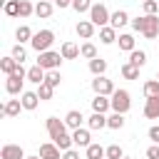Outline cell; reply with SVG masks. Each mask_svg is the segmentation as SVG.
Instances as JSON below:
<instances>
[{
    "mask_svg": "<svg viewBox=\"0 0 159 159\" xmlns=\"http://www.w3.org/2000/svg\"><path fill=\"white\" fill-rule=\"evenodd\" d=\"M60 55L65 57V60H77V57H82L80 55V45H75V42H62V47H60Z\"/></svg>",
    "mask_w": 159,
    "mask_h": 159,
    "instance_id": "cell-14",
    "label": "cell"
},
{
    "mask_svg": "<svg viewBox=\"0 0 159 159\" xmlns=\"http://www.w3.org/2000/svg\"><path fill=\"white\" fill-rule=\"evenodd\" d=\"M129 62L137 65V67H144V65H147V52H144V50H134V52H129Z\"/></svg>",
    "mask_w": 159,
    "mask_h": 159,
    "instance_id": "cell-33",
    "label": "cell"
},
{
    "mask_svg": "<svg viewBox=\"0 0 159 159\" xmlns=\"http://www.w3.org/2000/svg\"><path fill=\"white\" fill-rule=\"evenodd\" d=\"M157 80H159V72H157Z\"/></svg>",
    "mask_w": 159,
    "mask_h": 159,
    "instance_id": "cell-49",
    "label": "cell"
},
{
    "mask_svg": "<svg viewBox=\"0 0 159 159\" xmlns=\"http://www.w3.org/2000/svg\"><path fill=\"white\" fill-rule=\"evenodd\" d=\"M107 127H109V129H122V127H124V114L112 112V114L107 117Z\"/></svg>",
    "mask_w": 159,
    "mask_h": 159,
    "instance_id": "cell-32",
    "label": "cell"
},
{
    "mask_svg": "<svg viewBox=\"0 0 159 159\" xmlns=\"http://www.w3.org/2000/svg\"><path fill=\"white\" fill-rule=\"evenodd\" d=\"M37 94H40V99L45 102V99H52V94H55V87H50L47 82H42V84H37V89H35Z\"/></svg>",
    "mask_w": 159,
    "mask_h": 159,
    "instance_id": "cell-35",
    "label": "cell"
},
{
    "mask_svg": "<svg viewBox=\"0 0 159 159\" xmlns=\"http://www.w3.org/2000/svg\"><path fill=\"white\" fill-rule=\"evenodd\" d=\"M112 102V112H119V114H127L129 107H132V94L127 89H114V94L109 97Z\"/></svg>",
    "mask_w": 159,
    "mask_h": 159,
    "instance_id": "cell-4",
    "label": "cell"
},
{
    "mask_svg": "<svg viewBox=\"0 0 159 159\" xmlns=\"http://www.w3.org/2000/svg\"><path fill=\"white\" fill-rule=\"evenodd\" d=\"M47 2H55V0H47Z\"/></svg>",
    "mask_w": 159,
    "mask_h": 159,
    "instance_id": "cell-48",
    "label": "cell"
},
{
    "mask_svg": "<svg viewBox=\"0 0 159 159\" xmlns=\"http://www.w3.org/2000/svg\"><path fill=\"white\" fill-rule=\"evenodd\" d=\"M25 80H27V70H25L22 65H17V70H15L12 75H7V80H5V92H7L10 97L22 94V92H25V89H22Z\"/></svg>",
    "mask_w": 159,
    "mask_h": 159,
    "instance_id": "cell-2",
    "label": "cell"
},
{
    "mask_svg": "<svg viewBox=\"0 0 159 159\" xmlns=\"http://www.w3.org/2000/svg\"><path fill=\"white\" fill-rule=\"evenodd\" d=\"M144 117H147V119H159V97L147 99V104H144Z\"/></svg>",
    "mask_w": 159,
    "mask_h": 159,
    "instance_id": "cell-20",
    "label": "cell"
},
{
    "mask_svg": "<svg viewBox=\"0 0 159 159\" xmlns=\"http://www.w3.org/2000/svg\"><path fill=\"white\" fill-rule=\"evenodd\" d=\"M45 127H47V134H50L52 142H57L62 134H67V124H65V119H60V117H47Z\"/></svg>",
    "mask_w": 159,
    "mask_h": 159,
    "instance_id": "cell-7",
    "label": "cell"
},
{
    "mask_svg": "<svg viewBox=\"0 0 159 159\" xmlns=\"http://www.w3.org/2000/svg\"><path fill=\"white\" fill-rule=\"evenodd\" d=\"M127 22H132V20H129V15H127V10H114V12H112V17H109V25H112L114 30L124 27Z\"/></svg>",
    "mask_w": 159,
    "mask_h": 159,
    "instance_id": "cell-16",
    "label": "cell"
},
{
    "mask_svg": "<svg viewBox=\"0 0 159 159\" xmlns=\"http://www.w3.org/2000/svg\"><path fill=\"white\" fill-rule=\"evenodd\" d=\"M99 42H102V45H112V42H117V30H114L112 25L99 27Z\"/></svg>",
    "mask_w": 159,
    "mask_h": 159,
    "instance_id": "cell-19",
    "label": "cell"
},
{
    "mask_svg": "<svg viewBox=\"0 0 159 159\" xmlns=\"http://www.w3.org/2000/svg\"><path fill=\"white\" fill-rule=\"evenodd\" d=\"M72 142H75V147H89L92 144V137H89V129H84V127H80V129H75L72 132Z\"/></svg>",
    "mask_w": 159,
    "mask_h": 159,
    "instance_id": "cell-13",
    "label": "cell"
},
{
    "mask_svg": "<svg viewBox=\"0 0 159 159\" xmlns=\"http://www.w3.org/2000/svg\"><path fill=\"white\" fill-rule=\"evenodd\" d=\"M57 7H72V0H55Z\"/></svg>",
    "mask_w": 159,
    "mask_h": 159,
    "instance_id": "cell-45",
    "label": "cell"
},
{
    "mask_svg": "<svg viewBox=\"0 0 159 159\" xmlns=\"http://www.w3.org/2000/svg\"><path fill=\"white\" fill-rule=\"evenodd\" d=\"M84 157H87V159H107V149H104L102 144H89V147L84 149Z\"/></svg>",
    "mask_w": 159,
    "mask_h": 159,
    "instance_id": "cell-23",
    "label": "cell"
},
{
    "mask_svg": "<svg viewBox=\"0 0 159 159\" xmlns=\"http://www.w3.org/2000/svg\"><path fill=\"white\" fill-rule=\"evenodd\" d=\"M75 32H77V37H82V40H92V35H94V22H92V20H80L77 27H75Z\"/></svg>",
    "mask_w": 159,
    "mask_h": 159,
    "instance_id": "cell-12",
    "label": "cell"
},
{
    "mask_svg": "<svg viewBox=\"0 0 159 159\" xmlns=\"http://www.w3.org/2000/svg\"><path fill=\"white\" fill-rule=\"evenodd\" d=\"M109 17H112V12L107 10V5H102V2H94V5H92V10H89V20L94 22V27H104V25H109Z\"/></svg>",
    "mask_w": 159,
    "mask_h": 159,
    "instance_id": "cell-6",
    "label": "cell"
},
{
    "mask_svg": "<svg viewBox=\"0 0 159 159\" xmlns=\"http://www.w3.org/2000/svg\"><path fill=\"white\" fill-rule=\"evenodd\" d=\"M92 89H94V94H104V97H112L117 87H114V82H112V80H107V77L102 75V77H94V80H92Z\"/></svg>",
    "mask_w": 159,
    "mask_h": 159,
    "instance_id": "cell-8",
    "label": "cell"
},
{
    "mask_svg": "<svg viewBox=\"0 0 159 159\" xmlns=\"http://www.w3.org/2000/svg\"><path fill=\"white\" fill-rule=\"evenodd\" d=\"M132 30L144 35L147 40H157L159 37V15H139L132 20Z\"/></svg>",
    "mask_w": 159,
    "mask_h": 159,
    "instance_id": "cell-1",
    "label": "cell"
},
{
    "mask_svg": "<svg viewBox=\"0 0 159 159\" xmlns=\"http://www.w3.org/2000/svg\"><path fill=\"white\" fill-rule=\"evenodd\" d=\"M62 60H65V57H62L60 52H55V50H47V52H40V55H37V65H40L45 72H50V70H57Z\"/></svg>",
    "mask_w": 159,
    "mask_h": 159,
    "instance_id": "cell-5",
    "label": "cell"
},
{
    "mask_svg": "<svg viewBox=\"0 0 159 159\" xmlns=\"http://www.w3.org/2000/svg\"><path fill=\"white\" fill-rule=\"evenodd\" d=\"M119 72H122V77H124V80H139V67H137V65H132V62H124Z\"/></svg>",
    "mask_w": 159,
    "mask_h": 159,
    "instance_id": "cell-29",
    "label": "cell"
},
{
    "mask_svg": "<svg viewBox=\"0 0 159 159\" xmlns=\"http://www.w3.org/2000/svg\"><path fill=\"white\" fill-rule=\"evenodd\" d=\"M40 159H62V149L55 144V142H45L40 144Z\"/></svg>",
    "mask_w": 159,
    "mask_h": 159,
    "instance_id": "cell-10",
    "label": "cell"
},
{
    "mask_svg": "<svg viewBox=\"0 0 159 159\" xmlns=\"http://www.w3.org/2000/svg\"><path fill=\"white\" fill-rule=\"evenodd\" d=\"M20 109H22V102H20V99H7L0 112H2V117H17Z\"/></svg>",
    "mask_w": 159,
    "mask_h": 159,
    "instance_id": "cell-18",
    "label": "cell"
},
{
    "mask_svg": "<svg viewBox=\"0 0 159 159\" xmlns=\"http://www.w3.org/2000/svg\"><path fill=\"white\" fill-rule=\"evenodd\" d=\"M82 119H84V117H82V112H77V109H70V112L65 114V124H67V129H72V132L82 127Z\"/></svg>",
    "mask_w": 159,
    "mask_h": 159,
    "instance_id": "cell-15",
    "label": "cell"
},
{
    "mask_svg": "<svg viewBox=\"0 0 159 159\" xmlns=\"http://www.w3.org/2000/svg\"><path fill=\"white\" fill-rule=\"evenodd\" d=\"M144 97H147V99L159 97V80H147V82H144Z\"/></svg>",
    "mask_w": 159,
    "mask_h": 159,
    "instance_id": "cell-31",
    "label": "cell"
},
{
    "mask_svg": "<svg viewBox=\"0 0 159 159\" xmlns=\"http://www.w3.org/2000/svg\"><path fill=\"white\" fill-rule=\"evenodd\" d=\"M32 35H35V32H32L27 25H20V27L15 30V40H17L20 45H22V42H32Z\"/></svg>",
    "mask_w": 159,
    "mask_h": 159,
    "instance_id": "cell-28",
    "label": "cell"
},
{
    "mask_svg": "<svg viewBox=\"0 0 159 159\" xmlns=\"http://www.w3.org/2000/svg\"><path fill=\"white\" fill-rule=\"evenodd\" d=\"M10 55H12V57H15V60H17V62H20V65H22V62H25V60H27V50H25V47H22V45H20V42H17V45H15V47H12V50H10Z\"/></svg>",
    "mask_w": 159,
    "mask_h": 159,
    "instance_id": "cell-38",
    "label": "cell"
},
{
    "mask_svg": "<svg viewBox=\"0 0 159 159\" xmlns=\"http://www.w3.org/2000/svg\"><path fill=\"white\" fill-rule=\"evenodd\" d=\"M122 159H132V157H122Z\"/></svg>",
    "mask_w": 159,
    "mask_h": 159,
    "instance_id": "cell-47",
    "label": "cell"
},
{
    "mask_svg": "<svg viewBox=\"0 0 159 159\" xmlns=\"http://www.w3.org/2000/svg\"><path fill=\"white\" fill-rule=\"evenodd\" d=\"M117 42H119V50H124V52H134L137 50L134 47V35H129V32H122L117 37Z\"/></svg>",
    "mask_w": 159,
    "mask_h": 159,
    "instance_id": "cell-24",
    "label": "cell"
},
{
    "mask_svg": "<svg viewBox=\"0 0 159 159\" xmlns=\"http://www.w3.org/2000/svg\"><path fill=\"white\" fill-rule=\"evenodd\" d=\"M52 42H55V32H52V30H40V32H35V35H32L30 47L40 55V52H47V50L52 47Z\"/></svg>",
    "mask_w": 159,
    "mask_h": 159,
    "instance_id": "cell-3",
    "label": "cell"
},
{
    "mask_svg": "<svg viewBox=\"0 0 159 159\" xmlns=\"http://www.w3.org/2000/svg\"><path fill=\"white\" fill-rule=\"evenodd\" d=\"M2 10L7 17H20V0H5Z\"/></svg>",
    "mask_w": 159,
    "mask_h": 159,
    "instance_id": "cell-30",
    "label": "cell"
},
{
    "mask_svg": "<svg viewBox=\"0 0 159 159\" xmlns=\"http://www.w3.org/2000/svg\"><path fill=\"white\" fill-rule=\"evenodd\" d=\"M35 12V5L30 2V0H20V17L25 20V17H30Z\"/></svg>",
    "mask_w": 159,
    "mask_h": 159,
    "instance_id": "cell-39",
    "label": "cell"
},
{
    "mask_svg": "<svg viewBox=\"0 0 159 159\" xmlns=\"http://www.w3.org/2000/svg\"><path fill=\"white\" fill-rule=\"evenodd\" d=\"M122 157H124V152H122L119 144H109L107 147V159H122Z\"/></svg>",
    "mask_w": 159,
    "mask_h": 159,
    "instance_id": "cell-40",
    "label": "cell"
},
{
    "mask_svg": "<svg viewBox=\"0 0 159 159\" xmlns=\"http://www.w3.org/2000/svg\"><path fill=\"white\" fill-rule=\"evenodd\" d=\"M159 12V0H144V15H157Z\"/></svg>",
    "mask_w": 159,
    "mask_h": 159,
    "instance_id": "cell-41",
    "label": "cell"
},
{
    "mask_svg": "<svg viewBox=\"0 0 159 159\" xmlns=\"http://www.w3.org/2000/svg\"><path fill=\"white\" fill-rule=\"evenodd\" d=\"M89 72H92L94 77H102V75L107 72V60H102V57L89 60Z\"/></svg>",
    "mask_w": 159,
    "mask_h": 159,
    "instance_id": "cell-25",
    "label": "cell"
},
{
    "mask_svg": "<svg viewBox=\"0 0 159 159\" xmlns=\"http://www.w3.org/2000/svg\"><path fill=\"white\" fill-rule=\"evenodd\" d=\"M45 82H47L50 87H60V82H62V75H60V70H50V72L45 75Z\"/></svg>",
    "mask_w": 159,
    "mask_h": 159,
    "instance_id": "cell-36",
    "label": "cell"
},
{
    "mask_svg": "<svg viewBox=\"0 0 159 159\" xmlns=\"http://www.w3.org/2000/svg\"><path fill=\"white\" fill-rule=\"evenodd\" d=\"M92 0H72V10L75 12H89L92 10Z\"/></svg>",
    "mask_w": 159,
    "mask_h": 159,
    "instance_id": "cell-37",
    "label": "cell"
},
{
    "mask_svg": "<svg viewBox=\"0 0 159 159\" xmlns=\"http://www.w3.org/2000/svg\"><path fill=\"white\" fill-rule=\"evenodd\" d=\"M0 159H27V154L20 144H5L0 149Z\"/></svg>",
    "mask_w": 159,
    "mask_h": 159,
    "instance_id": "cell-9",
    "label": "cell"
},
{
    "mask_svg": "<svg viewBox=\"0 0 159 159\" xmlns=\"http://www.w3.org/2000/svg\"><path fill=\"white\" fill-rule=\"evenodd\" d=\"M45 75H47V72H45L40 65H35V67L27 70V82H32V84H42V82H45Z\"/></svg>",
    "mask_w": 159,
    "mask_h": 159,
    "instance_id": "cell-21",
    "label": "cell"
},
{
    "mask_svg": "<svg viewBox=\"0 0 159 159\" xmlns=\"http://www.w3.org/2000/svg\"><path fill=\"white\" fill-rule=\"evenodd\" d=\"M20 102H22V109L32 112V109H37V104H40L42 99H40V94H37V92H32V89H25V92L20 94Z\"/></svg>",
    "mask_w": 159,
    "mask_h": 159,
    "instance_id": "cell-11",
    "label": "cell"
},
{
    "mask_svg": "<svg viewBox=\"0 0 159 159\" xmlns=\"http://www.w3.org/2000/svg\"><path fill=\"white\" fill-rule=\"evenodd\" d=\"M52 5H55V2H47V0H40V2L35 5V15H37V17H50V15H52V10H55Z\"/></svg>",
    "mask_w": 159,
    "mask_h": 159,
    "instance_id": "cell-27",
    "label": "cell"
},
{
    "mask_svg": "<svg viewBox=\"0 0 159 159\" xmlns=\"http://www.w3.org/2000/svg\"><path fill=\"white\" fill-rule=\"evenodd\" d=\"M104 127H107V114L92 112V117L87 119V129H104Z\"/></svg>",
    "mask_w": 159,
    "mask_h": 159,
    "instance_id": "cell-22",
    "label": "cell"
},
{
    "mask_svg": "<svg viewBox=\"0 0 159 159\" xmlns=\"http://www.w3.org/2000/svg\"><path fill=\"white\" fill-rule=\"evenodd\" d=\"M107 109H112V102H109V97H104V94H94V99H92V112H99V114H104Z\"/></svg>",
    "mask_w": 159,
    "mask_h": 159,
    "instance_id": "cell-17",
    "label": "cell"
},
{
    "mask_svg": "<svg viewBox=\"0 0 159 159\" xmlns=\"http://www.w3.org/2000/svg\"><path fill=\"white\" fill-rule=\"evenodd\" d=\"M62 159H80V152L77 149H67V152H62Z\"/></svg>",
    "mask_w": 159,
    "mask_h": 159,
    "instance_id": "cell-44",
    "label": "cell"
},
{
    "mask_svg": "<svg viewBox=\"0 0 159 159\" xmlns=\"http://www.w3.org/2000/svg\"><path fill=\"white\" fill-rule=\"evenodd\" d=\"M147 159H159V144H152L147 149Z\"/></svg>",
    "mask_w": 159,
    "mask_h": 159,
    "instance_id": "cell-43",
    "label": "cell"
},
{
    "mask_svg": "<svg viewBox=\"0 0 159 159\" xmlns=\"http://www.w3.org/2000/svg\"><path fill=\"white\" fill-rule=\"evenodd\" d=\"M80 55H82L84 60H94V57H97V47H94L92 42H84V45H80Z\"/></svg>",
    "mask_w": 159,
    "mask_h": 159,
    "instance_id": "cell-34",
    "label": "cell"
},
{
    "mask_svg": "<svg viewBox=\"0 0 159 159\" xmlns=\"http://www.w3.org/2000/svg\"><path fill=\"white\" fill-rule=\"evenodd\" d=\"M17 65H20V62H17L12 55H7V57H2V60H0V70L5 72V77H7V75H12V72L17 70Z\"/></svg>",
    "mask_w": 159,
    "mask_h": 159,
    "instance_id": "cell-26",
    "label": "cell"
},
{
    "mask_svg": "<svg viewBox=\"0 0 159 159\" xmlns=\"http://www.w3.org/2000/svg\"><path fill=\"white\" fill-rule=\"evenodd\" d=\"M27 159H40V157H27Z\"/></svg>",
    "mask_w": 159,
    "mask_h": 159,
    "instance_id": "cell-46",
    "label": "cell"
},
{
    "mask_svg": "<svg viewBox=\"0 0 159 159\" xmlns=\"http://www.w3.org/2000/svg\"><path fill=\"white\" fill-rule=\"evenodd\" d=\"M147 134H149V139H152L154 144H159V124H154V127H149V132H147Z\"/></svg>",
    "mask_w": 159,
    "mask_h": 159,
    "instance_id": "cell-42",
    "label": "cell"
}]
</instances>
